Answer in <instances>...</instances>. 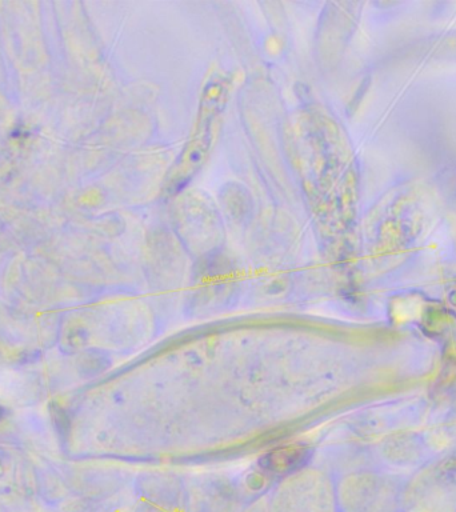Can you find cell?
I'll use <instances>...</instances> for the list:
<instances>
[{
	"instance_id": "obj_2",
	"label": "cell",
	"mask_w": 456,
	"mask_h": 512,
	"mask_svg": "<svg viewBox=\"0 0 456 512\" xmlns=\"http://www.w3.org/2000/svg\"><path fill=\"white\" fill-rule=\"evenodd\" d=\"M52 418L55 420V426L58 428V430L62 431V434L64 430L68 427V420L66 414H64V411L62 408L54 407V412H52Z\"/></svg>"
},
{
	"instance_id": "obj_3",
	"label": "cell",
	"mask_w": 456,
	"mask_h": 512,
	"mask_svg": "<svg viewBox=\"0 0 456 512\" xmlns=\"http://www.w3.org/2000/svg\"><path fill=\"white\" fill-rule=\"evenodd\" d=\"M3 416H4V410H3V407H0V420L3 419Z\"/></svg>"
},
{
	"instance_id": "obj_1",
	"label": "cell",
	"mask_w": 456,
	"mask_h": 512,
	"mask_svg": "<svg viewBox=\"0 0 456 512\" xmlns=\"http://www.w3.org/2000/svg\"><path fill=\"white\" fill-rule=\"evenodd\" d=\"M311 451L304 447H283L268 452L260 459L264 470L275 474H288L303 467L310 460Z\"/></svg>"
}]
</instances>
